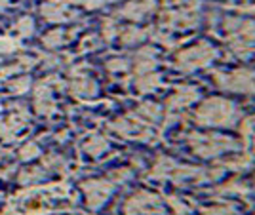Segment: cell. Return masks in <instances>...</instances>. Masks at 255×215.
Returning a JSON list of instances; mask_svg holds the SVG:
<instances>
[{
  "instance_id": "3957f363",
  "label": "cell",
  "mask_w": 255,
  "mask_h": 215,
  "mask_svg": "<svg viewBox=\"0 0 255 215\" xmlns=\"http://www.w3.org/2000/svg\"><path fill=\"white\" fill-rule=\"evenodd\" d=\"M40 11H42V15L48 21H63V19H67V17L71 15V13L65 10V8H61L59 4H52V2L44 4L42 8H40Z\"/></svg>"
},
{
  "instance_id": "ba28073f",
  "label": "cell",
  "mask_w": 255,
  "mask_h": 215,
  "mask_svg": "<svg viewBox=\"0 0 255 215\" xmlns=\"http://www.w3.org/2000/svg\"><path fill=\"white\" fill-rule=\"evenodd\" d=\"M73 94L75 96H94L96 86L92 82H76V84H73Z\"/></svg>"
},
{
  "instance_id": "9c48e42d",
  "label": "cell",
  "mask_w": 255,
  "mask_h": 215,
  "mask_svg": "<svg viewBox=\"0 0 255 215\" xmlns=\"http://www.w3.org/2000/svg\"><path fill=\"white\" fill-rule=\"evenodd\" d=\"M61 42H63V32L61 31H52L44 36V46H48V48L61 46Z\"/></svg>"
},
{
  "instance_id": "277c9868",
  "label": "cell",
  "mask_w": 255,
  "mask_h": 215,
  "mask_svg": "<svg viewBox=\"0 0 255 215\" xmlns=\"http://www.w3.org/2000/svg\"><path fill=\"white\" fill-rule=\"evenodd\" d=\"M44 172L40 168H31V170H23L19 173V183L27 185V183H36L38 179H42Z\"/></svg>"
},
{
  "instance_id": "5b68a950",
  "label": "cell",
  "mask_w": 255,
  "mask_h": 215,
  "mask_svg": "<svg viewBox=\"0 0 255 215\" xmlns=\"http://www.w3.org/2000/svg\"><path fill=\"white\" fill-rule=\"evenodd\" d=\"M29 88H31V78L29 76H19L10 84V92L11 94H25V92H29Z\"/></svg>"
},
{
  "instance_id": "6da1fadb",
  "label": "cell",
  "mask_w": 255,
  "mask_h": 215,
  "mask_svg": "<svg viewBox=\"0 0 255 215\" xmlns=\"http://www.w3.org/2000/svg\"><path fill=\"white\" fill-rule=\"evenodd\" d=\"M11 107H13V112L8 118H4L0 122V139L2 141H13L15 139V133L27 126L29 112H27L25 105L17 103V105H11Z\"/></svg>"
},
{
  "instance_id": "7a4b0ae2",
  "label": "cell",
  "mask_w": 255,
  "mask_h": 215,
  "mask_svg": "<svg viewBox=\"0 0 255 215\" xmlns=\"http://www.w3.org/2000/svg\"><path fill=\"white\" fill-rule=\"evenodd\" d=\"M34 110L40 116H50L53 110H55L50 88L44 86V84H38V86L34 88Z\"/></svg>"
},
{
  "instance_id": "7c38bea8",
  "label": "cell",
  "mask_w": 255,
  "mask_h": 215,
  "mask_svg": "<svg viewBox=\"0 0 255 215\" xmlns=\"http://www.w3.org/2000/svg\"><path fill=\"white\" fill-rule=\"evenodd\" d=\"M50 2H52V4H59V6H61V4H65V2H76V0H50Z\"/></svg>"
},
{
  "instance_id": "52a82bcc",
  "label": "cell",
  "mask_w": 255,
  "mask_h": 215,
  "mask_svg": "<svg viewBox=\"0 0 255 215\" xmlns=\"http://www.w3.org/2000/svg\"><path fill=\"white\" fill-rule=\"evenodd\" d=\"M32 29H34V23H32L31 17H21L19 21L15 23V31H17V34H19V36H23V38L31 36Z\"/></svg>"
},
{
  "instance_id": "8fae6325",
  "label": "cell",
  "mask_w": 255,
  "mask_h": 215,
  "mask_svg": "<svg viewBox=\"0 0 255 215\" xmlns=\"http://www.w3.org/2000/svg\"><path fill=\"white\" fill-rule=\"evenodd\" d=\"M105 0H86V6L88 8H97V6H101Z\"/></svg>"
},
{
  "instance_id": "30bf717a",
  "label": "cell",
  "mask_w": 255,
  "mask_h": 215,
  "mask_svg": "<svg viewBox=\"0 0 255 215\" xmlns=\"http://www.w3.org/2000/svg\"><path fill=\"white\" fill-rule=\"evenodd\" d=\"M15 50H17V40H13L10 36L0 38V54H13Z\"/></svg>"
},
{
  "instance_id": "8992f818",
  "label": "cell",
  "mask_w": 255,
  "mask_h": 215,
  "mask_svg": "<svg viewBox=\"0 0 255 215\" xmlns=\"http://www.w3.org/2000/svg\"><path fill=\"white\" fill-rule=\"evenodd\" d=\"M40 154V149H38V145L36 143H25L21 149H19V158L21 160H32V158H36Z\"/></svg>"
}]
</instances>
